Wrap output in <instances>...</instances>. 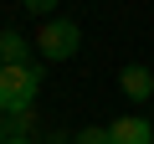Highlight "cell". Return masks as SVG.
I'll list each match as a JSON object with an SVG mask.
<instances>
[{"label": "cell", "mask_w": 154, "mask_h": 144, "mask_svg": "<svg viewBox=\"0 0 154 144\" xmlns=\"http://www.w3.org/2000/svg\"><path fill=\"white\" fill-rule=\"evenodd\" d=\"M5 139H11V129H5V118H0V144H5Z\"/></svg>", "instance_id": "8"}, {"label": "cell", "mask_w": 154, "mask_h": 144, "mask_svg": "<svg viewBox=\"0 0 154 144\" xmlns=\"http://www.w3.org/2000/svg\"><path fill=\"white\" fill-rule=\"evenodd\" d=\"M72 144H108V129H82Z\"/></svg>", "instance_id": "6"}, {"label": "cell", "mask_w": 154, "mask_h": 144, "mask_svg": "<svg viewBox=\"0 0 154 144\" xmlns=\"http://www.w3.org/2000/svg\"><path fill=\"white\" fill-rule=\"evenodd\" d=\"M51 144H67V139H62V134H57V139H51Z\"/></svg>", "instance_id": "11"}, {"label": "cell", "mask_w": 154, "mask_h": 144, "mask_svg": "<svg viewBox=\"0 0 154 144\" xmlns=\"http://www.w3.org/2000/svg\"><path fill=\"white\" fill-rule=\"evenodd\" d=\"M108 144H154V124L149 118H113L108 124Z\"/></svg>", "instance_id": "3"}, {"label": "cell", "mask_w": 154, "mask_h": 144, "mask_svg": "<svg viewBox=\"0 0 154 144\" xmlns=\"http://www.w3.org/2000/svg\"><path fill=\"white\" fill-rule=\"evenodd\" d=\"M36 52H41L46 62H67V57H77V52H82V26H77V21H41V31H36Z\"/></svg>", "instance_id": "2"}, {"label": "cell", "mask_w": 154, "mask_h": 144, "mask_svg": "<svg viewBox=\"0 0 154 144\" xmlns=\"http://www.w3.org/2000/svg\"><path fill=\"white\" fill-rule=\"evenodd\" d=\"M118 88H123V98H134V103H154V72L134 62V67L118 72Z\"/></svg>", "instance_id": "4"}, {"label": "cell", "mask_w": 154, "mask_h": 144, "mask_svg": "<svg viewBox=\"0 0 154 144\" xmlns=\"http://www.w3.org/2000/svg\"><path fill=\"white\" fill-rule=\"evenodd\" d=\"M31 46L36 41H26L21 31H0V67H26L31 62Z\"/></svg>", "instance_id": "5"}, {"label": "cell", "mask_w": 154, "mask_h": 144, "mask_svg": "<svg viewBox=\"0 0 154 144\" xmlns=\"http://www.w3.org/2000/svg\"><path fill=\"white\" fill-rule=\"evenodd\" d=\"M21 5H26L31 16H51V11H57V0H21Z\"/></svg>", "instance_id": "7"}, {"label": "cell", "mask_w": 154, "mask_h": 144, "mask_svg": "<svg viewBox=\"0 0 154 144\" xmlns=\"http://www.w3.org/2000/svg\"><path fill=\"white\" fill-rule=\"evenodd\" d=\"M41 93V67L26 62V67H0V118H16V113H31Z\"/></svg>", "instance_id": "1"}, {"label": "cell", "mask_w": 154, "mask_h": 144, "mask_svg": "<svg viewBox=\"0 0 154 144\" xmlns=\"http://www.w3.org/2000/svg\"><path fill=\"white\" fill-rule=\"evenodd\" d=\"M149 124H154V103H149Z\"/></svg>", "instance_id": "10"}, {"label": "cell", "mask_w": 154, "mask_h": 144, "mask_svg": "<svg viewBox=\"0 0 154 144\" xmlns=\"http://www.w3.org/2000/svg\"><path fill=\"white\" fill-rule=\"evenodd\" d=\"M5 144H31V139H5Z\"/></svg>", "instance_id": "9"}]
</instances>
